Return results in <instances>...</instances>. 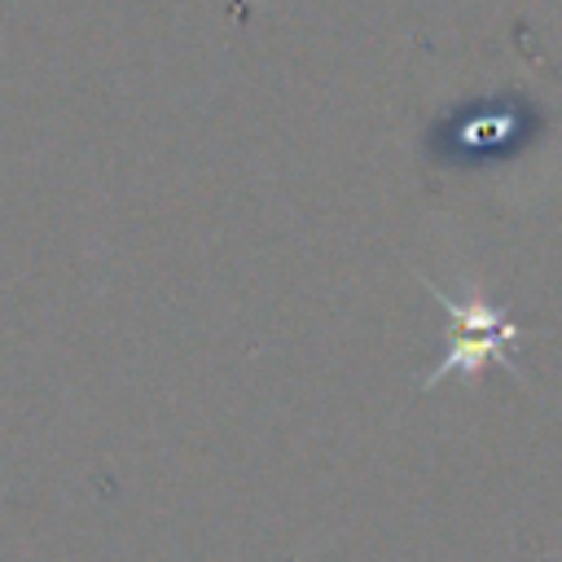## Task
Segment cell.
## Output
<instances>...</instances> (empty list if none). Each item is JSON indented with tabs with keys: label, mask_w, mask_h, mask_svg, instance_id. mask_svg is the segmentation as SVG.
Segmentation results:
<instances>
[{
	"label": "cell",
	"mask_w": 562,
	"mask_h": 562,
	"mask_svg": "<svg viewBox=\"0 0 562 562\" xmlns=\"http://www.w3.org/2000/svg\"><path fill=\"white\" fill-rule=\"evenodd\" d=\"M430 290H435V285H430ZM435 299L448 307L452 334H448V351H443V356L435 360V369L426 373V386H435V382L448 378V373H479L487 360L514 369L509 347L518 342L522 329H518L514 321H505L501 307H492V303L479 299V294H470L465 303H457L452 294H439V290H435Z\"/></svg>",
	"instance_id": "1"
}]
</instances>
